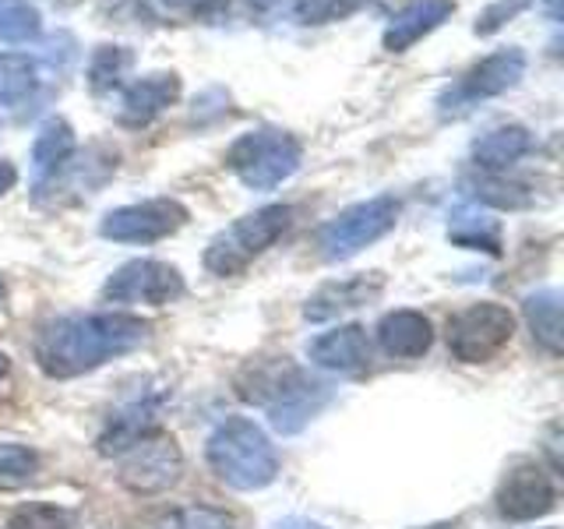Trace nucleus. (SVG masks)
<instances>
[{"instance_id": "1", "label": "nucleus", "mask_w": 564, "mask_h": 529, "mask_svg": "<svg viewBox=\"0 0 564 529\" xmlns=\"http://www.w3.org/2000/svg\"><path fill=\"white\" fill-rule=\"evenodd\" d=\"M149 322L123 311H93V314H64L40 325L32 339V357L50 378H78L85 370L123 357L145 343Z\"/></svg>"}, {"instance_id": "2", "label": "nucleus", "mask_w": 564, "mask_h": 529, "mask_svg": "<svg viewBox=\"0 0 564 529\" xmlns=\"http://www.w3.org/2000/svg\"><path fill=\"white\" fill-rule=\"evenodd\" d=\"M237 396L269 413L272 428L282 434H296L300 428L317 417L328 402V385L314 381L300 364L290 357L251 360L237 375Z\"/></svg>"}, {"instance_id": "3", "label": "nucleus", "mask_w": 564, "mask_h": 529, "mask_svg": "<svg viewBox=\"0 0 564 529\" xmlns=\"http://www.w3.org/2000/svg\"><path fill=\"white\" fill-rule=\"evenodd\" d=\"M205 458L212 473L219 476L226 487L237 490H261L275 481L279 455L254 420L247 417H226L216 423V431L205 441Z\"/></svg>"}, {"instance_id": "4", "label": "nucleus", "mask_w": 564, "mask_h": 529, "mask_svg": "<svg viewBox=\"0 0 564 529\" xmlns=\"http://www.w3.org/2000/svg\"><path fill=\"white\" fill-rule=\"evenodd\" d=\"M300 163H304V145L296 134L282 128L243 131L226 149V166L251 191H275L300 170Z\"/></svg>"}, {"instance_id": "5", "label": "nucleus", "mask_w": 564, "mask_h": 529, "mask_svg": "<svg viewBox=\"0 0 564 529\" xmlns=\"http://www.w3.org/2000/svg\"><path fill=\"white\" fill-rule=\"evenodd\" d=\"M293 226L290 205H264L258 212H247L234 226L212 237L205 251V269L212 276H240L254 258H261L269 247Z\"/></svg>"}, {"instance_id": "6", "label": "nucleus", "mask_w": 564, "mask_h": 529, "mask_svg": "<svg viewBox=\"0 0 564 529\" xmlns=\"http://www.w3.org/2000/svg\"><path fill=\"white\" fill-rule=\"evenodd\" d=\"M399 198L395 194H378V198H367L343 208L339 216L328 219L317 234V251L325 261H346L352 255H360L364 247L378 244L388 237L399 223Z\"/></svg>"}, {"instance_id": "7", "label": "nucleus", "mask_w": 564, "mask_h": 529, "mask_svg": "<svg viewBox=\"0 0 564 529\" xmlns=\"http://www.w3.org/2000/svg\"><path fill=\"white\" fill-rule=\"evenodd\" d=\"M525 75V53L519 46H505L487 53L484 61H476L463 78L448 85L437 99V114L445 120H455L469 114L473 106H480L494 96H505L508 88H516Z\"/></svg>"}, {"instance_id": "8", "label": "nucleus", "mask_w": 564, "mask_h": 529, "mask_svg": "<svg viewBox=\"0 0 564 529\" xmlns=\"http://www.w3.org/2000/svg\"><path fill=\"white\" fill-rule=\"evenodd\" d=\"M511 335H516V314L505 304L480 300V304H469L452 314L448 353L463 364H487L511 343Z\"/></svg>"}, {"instance_id": "9", "label": "nucleus", "mask_w": 564, "mask_h": 529, "mask_svg": "<svg viewBox=\"0 0 564 529\" xmlns=\"http://www.w3.org/2000/svg\"><path fill=\"white\" fill-rule=\"evenodd\" d=\"M184 476V452L170 434H152L138 441L128 452H120L117 481L123 490L138 494V498H152V494H166Z\"/></svg>"}, {"instance_id": "10", "label": "nucleus", "mask_w": 564, "mask_h": 529, "mask_svg": "<svg viewBox=\"0 0 564 529\" xmlns=\"http://www.w3.org/2000/svg\"><path fill=\"white\" fill-rule=\"evenodd\" d=\"M184 296V276L176 264L155 261V258H134L102 282L106 304H149L163 307Z\"/></svg>"}, {"instance_id": "11", "label": "nucleus", "mask_w": 564, "mask_h": 529, "mask_svg": "<svg viewBox=\"0 0 564 529\" xmlns=\"http://www.w3.org/2000/svg\"><path fill=\"white\" fill-rule=\"evenodd\" d=\"M191 219V212L176 198H149L138 205H120L106 212L99 234L117 244H155L176 234Z\"/></svg>"}, {"instance_id": "12", "label": "nucleus", "mask_w": 564, "mask_h": 529, "mask_svg": "<svg viewBox=\"0 0 564 529\" xmlns=\"http://www.w3.org/2000/svg\"><path fill=\"white\" fill-rule=\"evenodd\" d=\"M557 505V487L540 463H519L498 487V511L511 522H533Z\"/></svg>"}, {"instance_id": "13", "label": "nucleus", "mask_w": 564, "mask_h": 529, "mask_svg": "<svg viewBox=\"0 0 564 529\" xmlns=\"http://www.w3.org/2000/svg\"><path fill=\"white\" fill-rule=\"evenodd\" d=\"M176 99H181V75L176 71H152V75H141L123 88L117 120L123 128H145L159 114H166Z\"/></svg>"}, {"instance_id": "14", "label": "nucleus", "mask_w": 564, "mask_h": 529, "mask_svg": "<svg viewBox=\"0 0 564 529\" xmlns=\"http://www.w3.org/2000/svg\"><path fill=\"white\" fill-rule=\"evenodd\" d=\"M455 14V0H405V4L388 18L381 32V46L388 53H405L416 46L423 35H431L437 25H445Z\"/></svg>"}, {"instance_id": "15", "label": "nucleus", "mask_w": 564, "mask_h": 529, "mask_svg": "<svg viewBox=\"0 0 564 529\" xmlns=\"http://www.w3.org/2000/svg\"><path fill=\"white\" fill-rule=\"evenodd\" d=\"M384 290V276L381 272H364V276H349V279H335L325 282L322 290L311 293V300L304 304V317L307 322H332L352 307H364L370 300H378Z\"/></svg>"}, {"instance_id": "16", "label": "nucleus", "mask_w": 564, "mask_h": 529, "mask_svg": "<svg viewBox=\"0 0 564 529\" xmlns=\"http://www.w3.org/2000/svg\"><path fill=\"white\" fill-rule=\"evenodd\" d=\"M307 357L314 367L335 370V375H360L370 367V339L364 325H343L335 332L317 335L307 343Z\"/></svg>"}, {"instance_id": "17", "label": "nucleus", "mask_w": 564, "mask_h": 529, "mask_svg": "<svg viewBox=\"0 0 564 529\" xmlns=\"http://www.w3.org/2000/svg\"><path fill=\"white\" fill-rule=\"evenodd\" d=\"M378 343L388 357L395 360H416L434 346V325L427 314L420 311H392L378 322Z\"/></svg>"}, {"instance_id": "18", "label": "nucleus", "mask_w": 564, "mask_h": 529, "mask_svg": "<svg viewBox=\"0 0 564 529\" xmlns=\"http://www.w3.org/2000/svg\"><path fill=\"white\" fill-rule=\"evenodd\" d=\"M533 145L536 138L529 134V128H522V123H501V128L473 141V166L480 173H508L522 155L533 152Z\"/></svg>"}, {"instance_id": "19", "label": "nucleus", "mask_w": 564, "mask_h": 529, "mask_svg": "<svg viewBox=\"0 0 564 529\" xmlns=\"http://www.w3.org/2000/svg\"><path fill=\"white\" fill-rule=\"evenodd\" d=\"M159 434V402L155 399H134L110 417L106 431L99 434V452L102 455H120L138 441Z\"/></svg>"}, {"instance_id": "20", "label": "nucleus", "mask_w": 564, "mask_h": 529, "mask_svg": "<svg viewBox=\"0 0 564 529\" xmlns=\"http://www.w3.org/2000/svg\"><path fill=\"white\" fill-rule=\"evenodd\" d=\"M525 322L533 328V339L546 349V353H561L564 346V325H561V293L557 290H536L525 296Z\"/></svg>"}, {"instance_id": "21", "label": "nucleus", "mask_w": 564, "mask_h": 529, "mask_svg": "<svg viewBox=\"0 0 564 529\" xmlns=\"http://www.w3.org/2000/svg\"><path fill=\"white\" fill-rule=\"evenodd\" d=\"M70 155H75V131H70V123L61 120V117L46 120L43 128H40V134H35V141H32V166H35V173H40L43 181H46V176L57 173Z\"/></svg>"}, {"instance_id": "22", "label": "nucleus", "mask_w": 564, "mask_h": 529, "mask_svg": "<svg viewBox=\"0 0 564 529\" xmlns=\"http://www.w3.org/2000/svg\"><path fill=\"white\" fill-rule=\"evenodd\" d=\"M134 67V53L128 46H113V43H102L93 50V57H88V88H93L96 96H106L113 93V88L123 85L128 78V71Z\"/></svg>"}, {"instance_id": "23", "label": "nucleus", "mask_w": 564, "mask_h": 529, "mask_svg": "<svg viewBox=\"0 0 564 529\" xmlns=\"http://www.w3.org/2000/svg\"><path fill=\"white\" fill-rule=\"evenodd\" d=\"M448 240L458 247H469V251H487V255H501V226L498 219L480 216V212H455L448 223Z\"/></svg>"}, {"instance_id": "24", "label": "nucleus", "mask_w": 564, "mask_h": 529, "mask_svg": "<svg viewBox=\"0 0 564 529\" xmlns=\"http://www.w3.org/2000/svg\"><path fill=\"white\" fill-rule=\"evenodd\" d=\"M35 61L29 53H0V106H22L35 93Z\"/></svg>"}, {"instance_id": "25", "label": "nucleus", "mask_w": 564, "mask_h": 529, "mask_svg": "<svg viewBox=\"0 0 564 529\" xmlns=\"http://www.w3.org/2000/svg\"><path fill=\"white\" fill-rule=\"evenodd\" d=\"M43 32V18L32 0H0V43H32Z\"/></svg>"}, {"instance_id": "26", "label": "nucleus", "mask_w": 564, "mask_h": 529, "mask_svg": "<svg viewBox=\"0 0 564 529\" xmlns=\"http://www.w3.org/2000/svg\"><path fill=\"white\" fill-rule=\"evenodd\" d=\"M473 198L494 208H525L533 205V191L519 181H508L505 173H480V181L473 184Z\"/></svg>"}, {"instance_id": "27", "label": "nucleus", "mask_w": 564, "mask_h": 529, "mask_svg": "<svg viewBox=\"0 0 564 529\" xmlns=\"http://www.w3.org/2000/svg\"><path fill=\"white\" fill-rule=\"evenodd\" d=\"M35 473H40V455H35L29 445L0 441V490L25 487Z\"/></svg>"}, {"instance_id": "28", "label": "nucleus", "mask_w": 564, "mask_h": 529, "mask_svg": "<svg viewBox=\"0 0 564 529\" xmlns=\"http://www.w3.org/2000/svg\"><path fill=\"white\" fill-rule=\"evenodd\" d=\"M155 529H237V519L212 505H184L159 519Z\"/></svg>"}, {"instance_id": "29", "label": "nucleus", "mask_w": 564, "mask_h": 529, "mask_svg": "<svg viewBox=\"0 0 564 529\" xmlns=\"http://www.w3.org/2000/svg\"><path fill=\"white\" fill-rule=\"evenodd\" d=\"M4 529H75V516L61 505H22L18 511H11V519Z\"/></svg>"}, {"instance_id": "30", "label": "nucleus", "mask_w": 564, "mask_h": 529, "mask_svg": "<svg viewBox=\"0 0 564 529\" xmlns=\"http://www.w3.org/2000/svg\"><path fill=\"white\" fill-rule=\"evenodd\" d=\"M364 4V0H304L296 8V18H304V25H322L335 22V18H346Z\"/></svg>"}, {"instance_id": "31", "label": "nucleus", "mask_w": 564, "mask_h": 529, "mask_svg": "<svg viewBox=\"0 0 564 529\" xmlns=\"http://www.w3.org/2000/svg\"><path fill=\"white\" fill-rule=\"evenodd\" d=\"M533 0H494V4L476 18V35H490L498 32L501 25H508L511 18H519Z\"/></svg>"}, {"instance_id": "32", "label": "nucleus", "mask_w": 564, "mask_h": 529, "mask_svg": "<svg viewBox=\"0 0 564 529\" xmlns=\"http://www.w3.org/2000/svg\"><path fill=\"white\" fill-rule=\"evenodd\" d=\"M159 4L181 14H208V11H216L223 0H159Z\"/></svg>"}, {"instance_id": "33", "label": "nucleus", "mask_w": 564, "mask_h": 529, "mask_svg": "<svg viewBox=\"0 0 564 529\" xmlns=\"http://www.w3.org/2000/svg\"><path fill=\"white\" fill-rule=\"evenodd\" d=\"M18 184V170H14V163L11 159H0V198L11 191Z\"/></svg>"}, {"instance_id": "34", "label": "nucleus", "mask_w": 564, "mask_h": 529, "mask_svg": "<svg viewBox=\"0 0 564 529\" xmlns=\"http://www.w3.org/2000/svg\"><path fill=\"white\" fill-rule=\"evenodd\" d=\"M275 529H325V526L322 522H311V519H300V516H290V519L275 522Z\"/></svg>"}, {"instance_id": "35", "label": "nucleus", "mask_w": 564, "mask_h": 529, "mask_svg": "<svg viewBox=\"0 0 564 529\" xmlns=\"http://www.w3.org/2000/svg\"><path fill=\"white\" fill-rule=\"evenodd\" d=\"M8 367H11V364H8V353H0V378L8 375Z\"/></svg>"}, {"instance_id": "36", "label": "nucleus", "mask_w": 564, "mask_h": 529, "mask_svg": "<svg viewBox=\"0 0 564 529\" xmlns=\"http://www.w3.org/2000/svg\"><path fill=\"white\" fill-rule=\"evenodd\" d=\"M4 296H8V287H4V279H0V304H4Z\"/></svg>"}, {"instance_id": "37", "label": "nucleus", "mask_w": 564, "mask_h": 529, "mask_svg": "<svg viewBox=\"0 0 564 529\" xmlns=\"http://www.w3.org/2000/svg\"><path fill=\"white\" fill-rule=\"evenodd\" d=\"M251 4H269V0H251Z\"/></svg>"}]
</instances>
